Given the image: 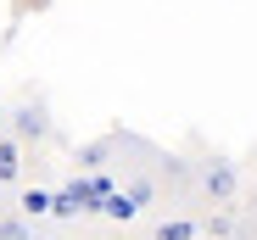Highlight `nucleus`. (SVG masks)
<instances>
[{
    "label": "nucleus",
    "instance_id": "1",
    "mask_svg": "<svg viewBox=\"0 0 257 240\" xmlns=\"http://www.w3.org/2000/svg\"><path fill=\"white\" fill-rule=\"evenodd\" d=\"M196 184H201V195H207V201H218V207H229L235 195H240V173H235V162H224V156L201 162Z\"/></svg>",
    "mask_w": 257,
    "mask_h": 240
},
{
    "label": "nucleus",
    "instance_id": "2",
    "mask_svg": "<svg viewBox=\"0 0 257 240\" xmlns=\"http://www.w3.org/2000/svg\"><path fill=\"white\" fill-rule=\"evenodd\" d=\"M23 179V140L0 134V184H17Z\"/></svg>",
    "mask_w": 257,
    "mask_h": 240
},
{
    "label": "nucleus",
    "instance_id": "3",
    "mask_svg": "<svg viewBox=\"0 0 257 240\" xmlns=\"http://www.w3.org/2000/svg\"><path fill=\"white\" fill-rule=\"evenodd\" d=\"M45 134H51V117L39 106H23L17 112V140H45Z\"/></svg>",
    "mask_w": 257,
    "mask_h": 240
},
{
    "label": "nucleus",
    "instance_id": "4",
    "mask_svg": "<svg viewBox=\"0 0 257 240\" xmlns=\"http://www.w3.org/2000/svg\"><path fill=\"white\" fill-rule=\"evenodd\" d=\"M101 212H106V218H117V223H128L140 207H135V195H106V207H101Z\"/></svg>",
    "mask_w": 257,
    "mask_h": 240
},
{
    "label": "nucleus",
    "instance_id": "5",
    "mask_svg": "<svg viewBox=\"0 0 257 240\" xmlns=\"http://www.w3.org/2000/svg\"><path fill=\"white\" fill-rule=\"evenodd\" d=\"M51 207H56V201H51V195H39V190H28V195H23V212H28V218L51 212Z\"/></svg>",
    "mask_w": 257,
    "mask_h": 240
},
{
    "label": "nucleus",
    "instance_id": "6",
    "mask_svg": "<svg viewBox=\"0 0 257 240\" xmlns=\"http://www.w3.org/2000/svg\"><path fill=\"white\" fill-rule=\"evenodd\" d=\"M0 240H28V223L23 218H0Z\"/></svg>",
    "mask_w": 257,
    "mask_h": 240
},
{
    "label": "nucleus",
    "instance_id": "7",
    "mask_svg": "<svg viewBox=\"0 0 257 240\" xmlns=\"http://www.w3.org/2000/svg\"><path fill=\"white\" fill-rule=\"evenodd\" d=\"M157 240H190V223H162Z\"/></svg>",
    "mask_w": 257,
    "mask_h": 240
},
{
    "label": "nucleus",
    "instance_id": "8",
    "mask_svg": "<svg viewBox=\"0 0 257 240\" xmlns=\"http://www.w3.org/2000/svg\"><path fill=\"white\" fill-rule=\"evenodd\" d=\"M251 218H257V201H251Z\"/></svg>",
    "mask_w": 257,
    "mask_h": 240
}]
</instances>
